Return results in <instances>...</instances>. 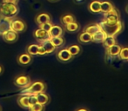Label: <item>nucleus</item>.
<instances>
[{
	"label": "nucleus",
	"instance_id": "nucleus-1",
	"mask_svg": "<svg viewBox=\"0 0 128 111\" xmlns=\"http://www.w3.org/2000/svg\"><path fill=\"white\" fill-rule=\"evenodd\" d=\"M19 12V7L18 3L2 2L0 3V17H13Z\"/></svg>",
	"mask_w": 128,
	"mask_h": 111
},
{
	"label": "nucleus",
	"instance_id": "nucleus-2",
	"mask_svg": "<svg viewBox=\"0 0 128 111\" xmlns=\"http://www.w3.org/2000/svg\"><path fill=\"white\" fill-rule=\"evenodd\" d=\"M46 84L42 81H36L30 83L24 90L21 92V95H37L41 92H46Z\"/></svg>",
	"mask_w": 128,
	"mask_h": 111
},
{
	"label": "nucleus",
	"instance_id": "nucleus-3",
	"mask_svg": "<svg viewBox=\"0 0 128 111\" xmlns=\"http://www.w3.org/2000/svg\"><path fill=\"white\" fill-rule=\"evenodd\" d=\"M98 24H100V28L106 32L107 36H114V37H116L120 33H121L122 30H124V24L122 23V21H118L114 25H108L104 21H102V23H100Z\"/></svg>",
	"mask_w": 128,
	"mask_h": 111
},
{
	"label": "nucleus",
	"instance_id": "nucleus-4",
	"mask_svg": "<svg viewBox=\"0 0 128 111\" xmlns=\"http://www.w3.org/2000/svg\"><path fill=\"white\" fill-rule=\"evenodd\" d=\"M103 21L106 24H108V25H114V24H116L118 21H120V15L118 10L116 8H114L110 12L106 13Z\"/></svg>",
	"mask_w": 128,
	"mask_h": 111
},
{
	"label": "nucleus",
	"instance_id": "nucleus-5",
	"mask_svg": "<svg viewBox=\"0 0 128 111\" xmlns=\"http://www.w3.org/2000/svg\"><path fill=\"white\" fill-rule=\"evenodd\" d=\"M26 23L24 21H23L22 19H12V23H10V30H14V31L18 32V33L24 32L26 30Z\"/></svg>",
	"mask_w": 128,
	"mask_h": 111
},
{
	"label": "nucleus",
	"instance_id": "nucleus-6",
	"mask_svg": "<svg viewBox=\"0 0 128 111\" xmlns=\"http://www.w3.org/2000/svg\"><path fill=\"white\" fill-rule=\"evenodd\" d=\"M57 59L59 62H68L73 58V56L71 55V53L69 52L67 49H62L59 50L57 52Z\"/></svg>",
	"mask_w": 128,
	"mask_h": 111
},
{
	"label": "nucleus",
	"instance_id": "nucleus-7",
	"mask_svg": "<svg viewBox=\"0 0 128 111\" xmlns=\"http://www.w3.org/2000/svg\"><path fill=\"white\" fill-rule=\"evenodd\" d=\"M2 37H3V39L6 43L12 44V43H15L18 41V33L12 30H9L2 35Z\"/></svg>",
	"mask_w": 128,
	"mask_h": 111
},
{
	"label": "nucleus",
	"instance_id": "nucleus-8",
	"mask_svg": "<svg viewBox=\"0 0 128 111\" xmlns=\"http://www.w3.org/2000/svg\"><path fill=\"white\" fill-rule=\"evenodd\" d=\"M30 78L24 75H20L18 76L17 77L14 79V84L19 88H26L28 85L30 84Z\"/></svg>",
	"mask_w": 128,
	"mask_h": 111
},
{
	"label": "nucleus",
	"instance_id": "nucleus-9",
	"mask_svg": "<svg viewBox=\"0 0 128 111\" xmlns=\"http://www.w3.org/2000/svg\"><path fill=\"white\" fill-rule=\"evenodd\" d=\"M33 37H35L36 40L38 41L39 43H42V42H44V41L48 40V39L50 38L49 32L46 31V30H44L41 28H38L34 30Z\"/></svg>",
	"mask_w": 128,
	"mask_h": 111
},
{
	"label": "nucleus",
	"instance_id": "nucleus-10",
	"mask_svg": "<svg viewBox=\"0 0 128 111\" xmlns=\"http://www.w3.org/2000/svg\"><path fill=\"white\" fill-rule=\"evenodd\" d=\"M13 17H1L0 18V36L7 30H10V23Z\"/></svg>",
	"mask_w": 128,
	"mask_h": 111
},
{
	"label": "nucleus",
	"instance_id": "nucleus-11",
	"mask_svg": "<svg viewBox=\"0 0 128 111\" xmlns=\"http://www.w3.org/2000/svg\"><path fill=\"white\" fill-rule=\"evenodd\" d=\"M32 62V56H30L28 53H24L18 56V62L22 66H26L30 64Z\"/></svg>",
	"mask_w": 128,
	"mask_h": 111
},
{
	"label": "nucleus",
	"instance_id": "nucleus-12",
	"mask_svg": "<svg viewBox=\"0 0 128 111\" xmlns=\"http://www.w3.org/2000/svg\"><path fill=\"white\" fill-rule=\"evenodd\" d=\"M121 46L118 44H115L113 45L110 46L108 48H106V55H109L112 57L118 56V54H120V51L121 50Z\"/></svg>",
	"mask_w": 128,
	"mask_h": 111
},
{
	"label": "nucleus",
	"instance_id": "nucleus-13",
	"mask_svg": "<svg viewBox=\"0 0 128 111\" xmlns=\"http://www.w3.org/2000/svg\"><path fill=\"white\" fill-rule=\"evenodd\" d=\"M18 103L23 109H30V104L29 101V95H20L18 98Z\"/></svg>",
	"mask_w": 128,
	"mask_h": 111
},
{
	"label": "nucleus",
	"instance_id": "nucleus-14",
	"mask_svg": "<svg viewBox=\"0 0 128 111\" xmlns=\"http://www.w3.org/2000/svg\"><path fill=\"white\" fill-rule=\"evenodd\" d=\"M52 20L51 16L48 13H44V12H42V13H39L38 15H37V17H35V22L38 25H40V24H44V23L49 22V21Z\"/></svg>",
	"mask_w": 128,
	"mask_h": 111
},
{
	"label": "nucleus",
	"instance_id": "nucleus-15",
	"mask_svg": "<svg viewBox=\"0 0 128 111\" xmlns=\"http://www.w3.org/2000/svg\"><path fill=\"white\" fill-rule=\"evenodd\" d=\"M78 41L80 44H89L92 42V35L87 33L86 31H83L78 36Z\"/></svg>",
	"mask_w": 128,
	"mask_h": 111
},
{
	"label": "nucleus",
	"instance_id": "nucleus-16",
	"mask_svg": "<svg viewBox=\"0 0 128 111\" xmlns=\"http://www.w3.org/2000/svg\"><path fill=\"white\" fill-rule=\"evenodd\" d=\"M114 5L111 1H104L101 2V5H100V12L103 14H106L107 12H110L114 9Z\"/></svg>",
	"mask_w": 128,
	"mask_h": 111
},
{
	"label": "nucleus",
	"instance_id": "nucleus-17",
	"mask_svg": "<svg viewBox=\"0 0 128 111\" xmlns=\"http://www.w3.org/2000/svg\"><path fill=\"white\" fill-rule=\"evenodd\" d=\"M100 5L101 2L98 0H93L88 5V10L92 13H100Z\"/></svg>",
	"mask_w": 128,
	"mask_h": 111
},
{
	"label": "nucleus",
	"instance_id": "nucleus-18",
	"mask_svg": "<svg viewBox=\"0 0 128 111\" xmlns=\"http://www.w3.org/2000/svg\"><path fill=\"white\" fill-rule=\"evenodd\" d=\"M37 96V99H38V103H39L42 105H47L48 103L51 101V98H50L49 95L46 94L44 92H41L38 94L36 95Z\"/></svg>",
	"mask_w": 128,
	"mask_h": 111
},
{
	"label": "nucleus",
	"instance_id": "nucleus-19",
	"mask_svg": "<svg viewBox=\"0 0 128 111\" xmlns=\"http://www.w3.org/2000/svg\"><path fill=\"white\" fill-rule=\"evenodd\" d=\"M106 33L102 30L100 29V30L96 32L95 34L92 35V42L94 43H102L103 41L104 40V38L106 37Z\"/></svg>",
	"mask_w": 128,
	"mask_h": 111
},
{
	"label": "nucleus",
	"instance_id": "nucleus-20",
	"mask_svg": "<svg viewBox=\"0 0 128 111\" xmlns=\"http://www.w3.org/2000/svg\"><path fill=\"white\" fill-rule=\"evenodd\" d=\"M63 33H64V30H63V28L59 25H52L51 30H49L50 37L63 36Z\"/></svg>",
	"mask_w": 128,
	"mask_h": 111
},
{
	"label": "nucleus",
	"instance_id": "nucleus-21",
	"mask_svg": "<svg viewBox=\"0 0 128 111\" xmlns=\"http://www.w3.org/2000/svg\"><path fill=\"white\" fill-rule=\"evenodd\" d=\"M40 44H41V45L44 47V49L46 50V52L47 55L52 54V53L54 52V51H56V49H57V48H56L55 46L52 44V42L49 40V39H48V40L44 41V42H42V43H40Z\"/></svg>",
	"mask_w": 128,
	"mask_h": 111
},
{
	"label": "nucleus",
	"instance_id": "nucleus-22",
	"mask_svg": "<svg viewBox=\"0 0 128 111\" xmlns=\"http://www.w3.org/2000/svg\"><path fill=\"white\" fill-rule=\"evenodd\" d=\"M49 40L52 42V44L55 46L56 48H60L64 45V39L63 36H59V37H52L49 38Z\"/></svg>",
	"mask_w": 128,
	"mask_h": 111
},
{
	"label": "nucleus",
	"instance_id": "nucleus-23",
	"mask_svg": "<svg viewBox=\"0 0 128 111\" xmlns=\"http://www.w3.org/2000/svg\"><path fill=\"white\" fill-rule=\"evenodd\" d=\"M64 27L66 31L72 33V32L78 31V30L80 29V24H79V23H78L77 21H74V22L70 23V24H66V25H64Z\"/></svg>",
	"mask_w": 128,
	"mask_h": 111
},
{
	"label": "nucleus",
	"instance_id": "nucleus-24",
	"mask_svg": "<svg viewBox=\"0 0 128 111\" xmlns=\"http://www.w3.org/2000/svg\"><path fill=\"white\" fill-rule=\"evenodd\" d=\"M74 21H76V18L72 14H64L60 17V22L62 23L63 25H66V24L72 23Z\"/></svg>",
	"mask_w": 128,
	"mask_h": 111
},
{
	"label": "nucleus",
	"instance_id": "nucleus-25",
	"mask_svg": "<svg viewBox=\"0 0 128 111\" xmlns=\"http://www.w3.org/2000/svg\"><path fill=\"white\" fill-rule=\"evenodd\" d=\"M100 29L101 28H100L98 24H89V25L86 26L83 31H86V32H87V33L91 34V35H93V34L96 33L98 30H100Z\"/></svg>",
	"mask_w": 128,
	"mask_h": 111
},
{
	"label": "nucleus",
	"instance_id": "nucleus-26",
	"mask_svg": "<svg viewBox=\"0 0 128 111\" xmlns=\"http://www.w3.org/2000/svg\"><path fill=\"white\" fill-rule=\"evenodd\" d=\"M115 44H117V40L116 37H114V36H106L104 40L102 42V44L104 48H108Z\"/></svg>",
	"mask_w": 128,
	"mask_h": 111
},
{
	"label": "nucleus",
	"instance_id": "nucleus-27",
	"mask_svg": "<svg viewBox=\"0 0 128 111\" xmlns=\"http://www.w3.org/2000/svg\"><path fill=\"white\" fill-rule=\"evenodd\" d=\"M67 50L69 51V52L71 53V55L73 57H74L75 56H78L81 52V47L78 45V44H72V45H70L69 47L67 48Z\"/></svg>",
	"mask_w": 128,
	"mask_h": 111
},
{
	"label": "nucleus",
	"instance_id": "nucleus-28",
	"mask_svg": "<svg viewBox=\"0 0 128 111\" xmlns=\"http://www.w3.org/2000/svg\"><path fill=\"white\" fill-rule=\"evenodd\" d=\"M38 44H32L27 47L26 49V52L28 54H30V56H38Z\"/></svg>",
	"mask_w": 128,
	"mask_h": 111
},
{
	"label": "nucleus",
	"instance_id": "nucleus-29",
	"mask_svg": "<svg viewBox=\"0 0 128 111\" xmlns=\"http://www.w3.org/2000/svg\"><path fill=\"white\" fill-rule=\"evenodd\" d=\"M118 56L120 60L128 61V47L121 48V50H120V54H118Z\"/></svg>",
	"mask_w": 128,
	"mask_h": 111
},
{
	"label": "nucleus",
	"instance_id": "nucleus-30",
	"mask_svg": "<svg viewBox=\"0 0 128 111\" xmlns=\"http://www.w3.org/2000/svg\"><path fill=\"white\" fill-rule=\"evenodd\" d=\"M29 110L30 111H43L44 110V106L42 104H40L39 103H36L35 104L30 105Z\"/></svg>",
	"mask_w": 128,
	"mask_h": 111
},
{
	"label": "nucleus",
	"instance_id": "nucleus-31",
	"mask_svg": "<svg viewBox=\"0 0 128 111\" xmlns=\"http://www.w3.org/2000/svg\"><path fill=\"white\" fill-rule=\"evenodd\" d=\"M52 25H53V24H52V21H49V22H46V23H44V24H40V25H39V28L43 29V30H46V31L49 32V30H51Z\"/></svg>",
	"mask_w": 128,
	"mask_h": 111
},
{
	"label": "nucleus",
	"instance_id": "nucleus-32",
	"mask_svg": "<svg viewBox=\"0 0 128 111\" xmlns=\"http://www.w3.org/2000/svg\"><path fill=\"white\" fill-rule=\"evenodd\" d=\"M29 101H30V104H35L36 103H38L37 96L36 95H29Z\"/></svg>",
	"mask_w": 128,
	"mask_h": 111
},
{
	"label": "nucleus",
	"instance_id": "nucleus-33",
	"mask_svg": "<svg viewBox=\"0 0 128 111\" xmlns=\"http://www.w3.org/2000/svg\"><path fill=\"white\" fill-rule=\"evenodd\" d=\"M47 55L46 52V50L44 49L41 44H39V47H38V56H46Z\"/></svg>",
	"mask_w": 128,
	"mask_h": 111
},
{
	"label": "nucleus",
	"instance_id": "nucleus-34",
	"mask_svg": "<svg viewBox=\"0 0 128 111\" xmlns=\"http://www.w3.org/2000/svg\"><path fill=\"white\" fill-rule=\"evenodd\" d=\"M3 2H6V3H18V0H3Z\"/></svg>",
	"mask_w": 128,
	"mask_h": 111
},
{
	"label": "nucleus",
	"instance_id": "nucleus-35",
	"mask_svg": "<svg viewBox=\"0 0 128 111\" xmlns=\"http://www.w3.org/2000/svg\"><path fill=\"white\" fill-rule=\"evenodd\" d=\"M74 3H78V4H80V3H84V0H74Z\"/></svg>",
	"mask_w": 128,
	"mask_h": 111
},
{
	"label": "nucleus",
	"instance_id": "nucleus-36",
	"mask_svg": "<svg viewBox=\"0 0 128 111\" xmlns=\"http://www.w3.org/2000/svg\"><path fill=\"white\" fill-rule=\"evenodd\" d=\"M126 12L128 14V5H126Z\"/></svg>",
	"mask_w": 128,
	"mask_h": 111
},
{
	"label": "nucleus",
	"instance_id": "nucleus-37",
	"mask_svg": "<svg viewBox=\"0 0 128 111\" xmlns=\"http://www.w3.org/2000/svg\"><path fill=\"white\" fill-rule=\"evenodd\" d=\"M3 72V68H2V66H0V74Z\"/></svg>",
	"mask_w": 128,
	"mask_h": 111
},
{
	"label": "nucleus",
	"instance_id": "nucleus-38",
	"mask_svg": "<svg viewBox=\"0 0 128 111\" xmlns=\"http://www.w3.org/2000/svg\"><path fill=\"white\" fill-rule=\"evenodd\" d=\"M50 2H56V1H58V0H48Z\"/></svg>",
	"mask_w": 128,
	"mask_h": 111
},
{
	"label": "nucleus",
	"instance_id": "nucleus-39",
	"mask_svg": "<svg viewBox=\"0 0 128 111\" xmlns=\"http://www.w3.org/2000/svg\"><path fill=\"white\" fill-rule=\"evenodd\" d=\"M0 110H1V108H0Z\"/></svg>",
	"mask_w": 128,
	"mask_h": 111
},
{
	"label": "nucleus",
	"instance_id": "nucleus-40",
	"mask_svg": "<svg viewBox=\"0 0 128 111\" xmlns=\"http://www.w3.org/2000/svg\"><path fill=\"white\" fill-rule=\"evenodd\" d=\"M127 62H128V61H127Z\"/></svg>",
	"mask_w": 128,
	"mask_h": 111
}]
</instances>
